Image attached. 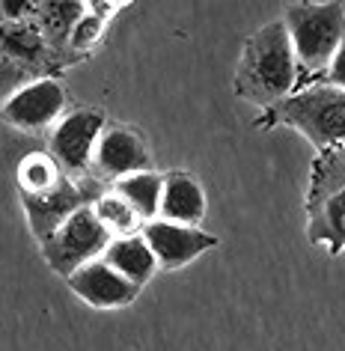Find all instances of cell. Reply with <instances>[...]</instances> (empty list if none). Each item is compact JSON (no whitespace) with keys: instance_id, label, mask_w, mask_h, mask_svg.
Instances as JSON below:
<instances>
[{"instance_id":"obj_1","label":"cell","mask_w":345,"mask_h":351,"mask_svg":"<svg viewBox=\"0 0 345 351\" xmlns=\"http://www.w3.org/2000/svg\"><path fill=\"white\" fill-rule=\"evenodd\" d=\"M298 90V60L283 19L247 36L235 66V95L262 110H274Z\"/></svg>"},{"instance_id":"obj_2","label":"cell","mask_w":345,"mask_h":351,"mask_svg":"<svg viewBox=\"0 0 345 351\" xmlns=\"http://www.w3.org/2000/svg\"><path fill=\"white\" fill-rule=\"evenodd\" d=\"M283 21L289 27V39L298 60V90H304V84L322 81L336 51L345 42V6L289 3L283 10Z\"/></svg>"},{"instance_id":"obj_3","label":"cell","mask_w":345,"mask_h":351,"mask_svg":"<svg viewBox=\"0 0 345 351\" xmlns=\"http://www.w3.org/2000/svg\"><path fill=\"white\" fill-rule=\"evenodd\" d=\"M289 125L318 152L345 146V90L324 81L307 84L274 110H265L262 128Z\"/></svg>"},{"instance_id":"obj_4","label":"cell","mask_w":345,"mask_h":351,"mask_svg":"<svg viewBox=\"0 0 345 351\" xmlns=\"http://www.w3.org/2000/svg\"><path fill=\"white\" fill-rule=\"evenodd\" d=\"M307 239L333 256L345 250V146L318 152L307 188Z\"/></svg>"},{"instance_id":"obj_5","label":"cell","mask_w":345,"mask_h":351,"mask_svg":"<svg viewBox=\"0 0 345 351\" xmlns=\"http://www.w3.org/2000/svg\"><path fill=\"white\" fill-rule=\"evenodd\" d=\"M110 241H113V235L102 226V221L93 212V206H84L81 212H75L69 217L48 241H42L39 250H42L45 265L54 271V274L69 280L84 265L102 259L104 253H108Z\"/></svg>"},{"instance_id":"obj_6","label":"cell","mask_w":345,"mask_h":351,"mask_svg":"<svg viewBox=\"0 0 345 351\" xmlns=\"http://www.w3.org/2000/svg\"><path fill=\"white\" fill-rule=\"evenodd\" d=\"M104 191L108 188L99 185L90 176H86V179H72V176H69L63 185L48 191V194H19V199H21L24 215H27V226H30L33 239L42 244L75 212H81L84 206H93Z\"/></svg>"},{"instance_id":"obj_7","label":"cell","mask_w":345,"mask_h":351,"mask_svg":"<svg viewBox=\"0 0 345 351\" xmlns=\"http://www.w3.org/2000/svg\"><path fill=\"white\" fill-rule=\"evenodd\" d=\"M110 122L99 108H75L69 110L57 128L48 134V152L57 158L60 167L72 179H86L93 167L95 146Z\"/></svg>"},{"instance_id":"obj_8","label":"cell","mask_w":345,"mask_h":351,"mask_svg":"<svg viewBox=\"0 0 345 351\" xmlns=\"http://www.w3.org/2000/svg\"><path fill=\"white\" fill-rule=\"evenodd\" d=\"M146 170H152V152H149L146 137L131 125L110 122L104 128L99 146H95L90 179H95L104 188H113L117 182Z\"/></svg>"},{"instance_id":"obj_9","label":"cell","mask_w":345,"mask_h":351,"mask_svg":"<svg viewBox=\"0 0 345 351\" xmlns=\"http://www.w3.org/2000/svg\"><path fill=\"white\" fill-rule=\"evenodd\" d=\"M69 95L66 86L57 77H39V81L24 84L21 90L3 99V119L12 128L27 131V134H42L54 131L57 122L66 117Z\"/></svg>"},{"instance_id":"obj_10","label":"cell","mask_w":345,"mask_h":351,"mask_svg":"<svg viewBox=\"0 0 345 351\" xmlns=\"http://www.w3.org/2000/svg\"><path fill=\"white\" fill-rule=\"evenodd\" d=\"M3 81H10V75H21L24 84L39 81V77H54L57 72V57L48 48L42 30L33 21H3Z\"/></svg>"},{"instance_id":"obj_11","label":"cell","mask_w":345,"mask_h":351,"mask_svg":"<svg viewBox=\"0 0 345 351\" xmlns=\"http://www.w3.org/2000/svg\"><path fill=\"white\" fill-rule=\"evenodd\" d=\"M143 239L152 247L158 265L164 271H179L200 259L202 253L217 247V235L206 232L202 226H185V223H170V221H149L143 223Z\"/></svg>"},{"instance_id":"obj_12","label":"cell","mask_w":345,"mask_h":351,"mask_svg":"<svg viewBox=\"0 0 345 351\" xmlns=\"http://www.w3.org/2000/svg\"><path fill=\"white\" fill-rule=\"evenodd\" d=\"M75 298H81L86 306L93 310H122L137 301L140 289L134 283H128L113 265H108L104 259H95L90 265H84L78 274L66 280Z\"/></svg>"},{"instance_id":"obj_13","label":"cell","mask_w":345,"mask_h":351,"mask_svg":"<svg viewBox=\"0 0 345 351\" xmlns=\"http://www.w3.org/2000/svg\"><path fill=\"white\" fill-rule=\"evenodd\" d=\"M209 212L206 191L200 179L188 170H170L164 173V197H161V221L185 223V226H202Z\"/></svg>"},{"instance_id":"obj_14","label":"cell","mask_w":345,"mask_h":351,"mask_svg":"<svg viewBox=\"0 0 345 351\" xmlns=\"http://www.w3.org/2000/svg\"><path fill=\"white\" fill-rule=\"evenodd\" d=\"M86 10H90V3H81V0H75V3H36L33 24L42 30L48 48L54 51L60 69L69 63V42H72V33Z\"/></svg>"},{"instance_id":"obj_15","label":"cell","mask_w":345,"mask_h":351,"mask_svg":"<svg viewBox=\"0 0 345 351\" xmlns=\"http://www.w3.org/2000/svg\"><path fill=\"white\" fill-rule=\"evenodd\" d=\"M102 259L117 268L119 274L126 277L128 283H134L137 289H143L149 280L155 277V271L161 268L152 247H149V241L143 239V232L128 235V239H113Z\"/></svg>"},{"instance_id":"obj_16","label":"cell","mask_w":345,"mask_h":351,"mask_svg":"<svg viewBox=\"0 0 345 351\" xmlns=\"http://www.w3.org/2000/svg\"><path fill=\"white\" fill-rule=\"evenodd\" d=\"M113 191L143 217V223L158 221L161 217V197H164V173L146 170V173H134L128 179H122L113 185Z\"/></svg>"},{"instance_id":"obj_17","label":"cell","mask_w":345,"mask_h":351,"mask_svg":"<svg viewBox=\"0 0 345 351\" xmlns=\"http://www.w3.org/2000/svg\"><path fill=\"white\" fill-rule=\"evenodd\" d=\"M69 179L51 152H27L19 161V194H48Z\"/></svg>"},{"instance_id":"obj_18","label":"cell","mask_w":345,"mask_h":351,"mask_svg":"<svg viewBox=\"0 0 345 351\" xmlns=\"http://www.w3.org/2000/svg\"><path fill=\"white\" fill-rule=\"evenodd\" d=\"M93 212H95V217H99L102 226L113 235V239H128V235L143 232V217H140L113 188H108L99 199H95Z\"/></svg>"},{"instance_id":"obj_19","label":"cell","mask_w":345,"mask_h":351,"mask_svg":"<svg viewBox=\"0 0 345 351\" xmlns=\"http://www.w3.org/2000/svg\"><path fill=\"white\" fill-rule=\"evenodd\" d=\"M117 12H119V6H113V3H93L86 10V15L78 21V27L72 33V42H69V63H75V54L78 57L90 54L95 48V42L102 39L104 27H108L110 15H117Z\"/></svg>"},{"instance_id":"obj_20","label":"cell","mask_w":345,"mask_h":351,"mask_svg":"<svg viewBox=\"0 0 345 351\" xmlns=\"http://www.w3.org/2000/svg\"><path fill=\"white\" fill-rule=\"evenodd\" d=\"M322 81L331 84V86H340V90H345V42L340 45V51H336L333 63H331V69L324 72Z\"/></svg>"}]
</instances>
